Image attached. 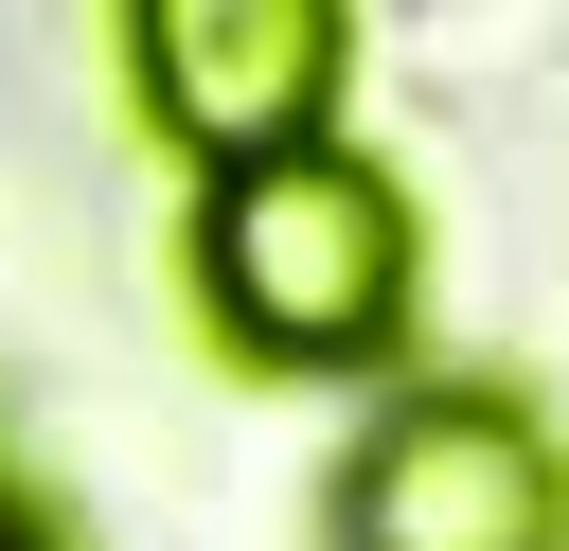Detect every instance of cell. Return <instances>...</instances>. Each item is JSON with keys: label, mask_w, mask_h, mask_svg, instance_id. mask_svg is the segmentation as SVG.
Here are the masks:
<instances>
[{"label": "cell", "mask_w": 569, "mask_h": 551, "mask_svg": "<svg viewBox=\"0 0 569 551\" xmlns=\"http://www.w3.org/2000/svg\"><path fill=\"white\" fill-rule=\"evenodd\" d=\"M338 551H569V462L516 391H409L338 498Z\"/></svg>", "instance_id": "2"}, {"label": "cell", "mask_w": 569, "mask_h": 551, "mask_svg": "<svg viewBox=\"0 0 569 551\" xmlns=\"http://www.w3.org/2000/svg\"><path fill=\"white\" fill-rule=\"evenodd\" d=\"M213 302L267 355H373L409 320V196L338 142H284V160L213 178Z\"/></svg>", "instance_id": "1"}, {"label": "cell", "mask_w": 569, "mask_h": 551, "mask_svg": "<svg viewBox=\"0 0 569 551\" xmlns=\"http://www.w3.org/2000/svg\"><path fill=\"white\" fill-rule=\"evenodd\" d=\"M338 53H356L338 0H142V107H160V142H196L213 178L320 142Z\"/></svg>", "instance_id": "3"}]
</instances>
